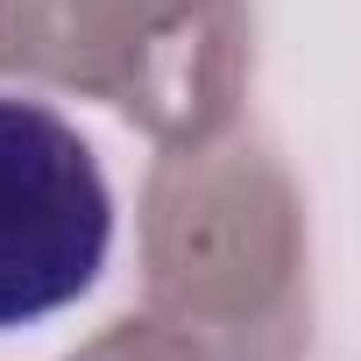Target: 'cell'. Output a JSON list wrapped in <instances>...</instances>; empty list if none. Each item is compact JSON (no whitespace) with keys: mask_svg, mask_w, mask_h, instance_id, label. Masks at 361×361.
<instances>
[{"mask_svg":"<svg viewBox=\"0 0 361 361\" xmlns=\"http://www.w3.org/2000/svg\"><path fill=\"white\" fill-rule=\"evenodd\" d=\"M248 0H0V78L99 99L156 142L241 121Z\"/></svg>","mask_w":361,"mask_h":361,"instance_id":"7a4b0ae2","label":"cell"},{"mask_svg":"<svg viewBox=\"0 0 361 361\" xmlns=\"http://www.w3.org/2000/svg\"><path fill=\"white\" fill-rule=\"evenodd\" d=\"M114 248V192L92 142L50 99L0 92V333L78 305Z\"/></svg>","mask_w":361,"mask_h":361,"instance_id":"3957f363","label":"cell"},{"mask_svg":"<svg viewBox=\"0 0 361 361\" xmlns=\"http://www.w3.org/2000/svg\"><path fill=\"white\" fill-rule=\"evenodd\" d=\"M71 361H206L185 333H177V326H163V319H114L99 340H85Z\"/></svg>","mask_w":361,"mask_h":361,"instance_id":"277c9868","label":"cell"},{"mask_svg":"<svg viewBox=\"0 0 361 361\" xmlns=\"http://www.w3.org/2000/svg\"><path fill=\"white\" fill-rule=\"evenodd\" d=\"M142 312L206 361H319L312 220L269 135L227 121L163 142L142 185Z\"/></svg>","mask_w":361,"mask_h":361,"instance_id":"6da1fadb","label":"cell"}]
</instances>
